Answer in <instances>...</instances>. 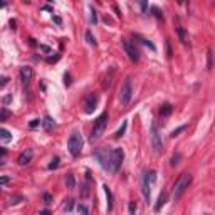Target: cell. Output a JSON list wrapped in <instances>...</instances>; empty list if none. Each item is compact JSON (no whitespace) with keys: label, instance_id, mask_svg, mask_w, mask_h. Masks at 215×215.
Listing matches in <instances>:
<instances>
[{"label":"cell","instance_id":"cell-1","mask_svg":"<svg viewBox=\"0 0 215 215\" xmlns=\"http://www.w3.org/2000/svg\"><path fill=\"white\" fill-rule=\"evenodd\" d=\"M190 183H192V175H190L188 172H183L180 177L175 180V185H173V198H175V202H178V200L183 197V193L187 192Z\"/></svg>","mask_w":215,"mask_h":215},{"label":"cell","instance_id":"cell-2","mask_svg":"<svg viewBox=\"0 0 215 215\" xmlns=\"http://www.w3.org/2000/svg\"><path fill=\"white\" fill-rule=\"evenodd\" d=\"M108 121H109V114L108 113H103L96 118L93 131H91V139H93V141L99 139L103 135H104V130H106V126H108Z\"/></svg>","mask_w":215,"mask_h":215},{"label":"cell","instance_id":"cell-3","mask_svg":"<svg viewBox=\"0 0 215 215\" xmlns=\"http://www.w3.org/2000/svg\"><path fill=\"white\" fill-rule=\"evenodd\" d=\"M82 145H84V141H82L81 133L77 130L72 131V135L69 136V139H67V151L76 158V156H79L81 151H82Z\"/></svg>","mask_w":215,"mask_h":215},{"label":"cell","instance_id":"cell-4","mask_svg":"<svg viewBox=\"0 0 215 215\" xmlns=\"http://www.w3.org/2000/svg\"><path fill=\"white\" fill-rule=\"evenodd\" d=\"M94 158L97 160V163L101 165V168L106 172H111V150L108 148H97L94 151Z\"/></svg>","mask_w":215,"mask_h":215},{"label":"cell","instance_id":"cell-5","mask_svg":"<svg viewBox=\"0 0 215 215\" xmlns=\"http://www.w3.org/2000/svg\"><path fill=\"white\" fill-rule=\"evenodd\" d=\"M131 97H133V82H131V77H128V79L123 82L121 89H119V103H121V106L130 104Z\"/></svg>","mask_w":215,"mask_h":215},{"label":"cell","instance_id":"cell-6","mask_svg":"<svg viewBox=\"0 0 215 215\" xmlns=\"http://www.w3.org/2000/svg\"><path fill=\"white\" fill-rule=\"evenodd\" d=\"M123 160H124L123 148H114V150H111V173H116L121 168Z\"/></svg>","mask_w":215,"mask_h":215},{"label":"cell","instance_id":"cell-7","mask_svg":"<svg viewBox=\"0 0 215 215\" xmlns=\"http://www.w3.org/2000/svg\"><path fill=\"white\" fill-rule=\"evenodd\" d=\"M151 145L155 148L156 153H161L163 151V141H161V135H160V130L156 126V123L151 124Z\"/></svg>","mask_w":215,"mask_h":215},{"label":"cell","instance_id":"cell-8","mask_svg":"<svg viewBox=\"0 0 215 215\" xmlns=\"http://www.w3.org/2000/svg\"><path fill=\"white\" fill-rule=\"evenodd\" d=\"M123 47H124V52L128 54V57H130L133 62H138L139 61V51L135 47V44L130 42V40H123Z\"/></svg>","mask_w":215,"mask_h":215},{"label":"cell","instance_id":"cell-9","mask_svg":"<svg viewBox=\"0 0 215 215\" xmlns=\"http://www.w3.org/2000/svg\"><path fill=\"white\" fill-rule=\"evenodd\" d=\"M32 158H34V151H32L30 148H27L25 151H22L20 155H19L17 163L20 165V166H25V165H29L30 161H32Z\"/></svg>","mask_w":215,"mask_h":215},{"label":"cell","instance_id":"cell-10","mask_svg":"<svg viewBox=\"0 0 215 215\" xmlns=\"http://www.w3.org/2000/svg\"><path fill=\"white\" fill-rule=\"evenodd\" d=\"M97 106V96L96 94H88L86 96V101H84V108H86V113L91 114Z\"/></svg>","mask_w":215,"mask_h":215},{"label":"cell","instance_id":"cell-11","mask_svg":"<svg viewBox=\"0 0 215 215\" xmlns=\"http://www.w3.org/2000/svg\"><path fill=\"white\" fill-rule=\"evenodd\" d=\"M32 76H34V71H32V67H29V66H22L20 67V79L24 84H29L30 81H32Z\"/></svg>","mask_w":215,"mask_h":215},{"label":"cell","instance_id":"cell-12","mask_svg":"<svg viewBox=\"0 0 215 215\" xmlns=\"http://www.w3.org/2000/svg\"><path fill=\"white\" fill-rule=\"evenodd\" d=\"M141 187H143V195L146 200H150V175L148 172H143V180H141Z\"/></svg>","mask_w":215,"mask_h":215},{"label":"cell","instance_id":"cell-13","mask_svg":"<svg viewBox=\"0 0 215 215\" xmlns=\"http://www.w3.org/2000/svg\"><path fill=\"white\" fill-rule=\"evenodd\" d=\"M177 35H178V39L181 40V44H188L190 37H188V32L185 30V27L178 25V27H177Z\"/></svg>","mask_w":215,"mask_h":215},{"label":"cell","instance_id":"cell-14","mask_svg":"<svg viewBox=\"0 0 215 215\" xmlns=\"http://www.w3.org/2000/svg\"><path fill=\"white\" fill-rule=\"evenodd\" d=\"M166 198H168V193H166V192H161L160 197H158V200H156V203H155V212L161 210V207L166 203Z\"/></svg>","mask_w":215,"mask_h":215},{"label":"cell","instance_id":"cell-15","mask_svg":"<svg viewBox=\"0 0 215 215\" xmlns=\"http://www.w3.org/2000/svg\"><path fill=\"white\" fill-rule=\"evenodd\" d=\"M0 141H4V143L12 141V135H10V131L5 130V128H2V126H0Z\"/></svg>","mask_w":215,"mask_h":215},{"label":"cell","instance_id":"cell-16","mask_svg":"<svg viewBox=\"0 0 215 215\" xmlns=\"http://www.w3.org/2000/svg\"><path fill=\"white\" fill-rule=\"evenodd\" d=\"M103 188H104L106 198H108V210H113V193H111V188L108 185H104Z\"/></svg>","mask_w":215,"mask_h":215},{"label":"cell","instance_id":"cell-17","mask_svg":"<svg viewBox=\"0 0 215 215\" xmlns=\"http://www.w3.org/2000/svg\"><path fill=\"white\" fill-rule=\"evenodd\" d=\"M172 111H173V106L170 104V103H165V104H161V108H160V114L161 116H170Z\"/></svg>","mask_w":215,"mask_h":215},{"label":"cell","instance_id":"cell-18","mask_svg":"<svg viewBox=\"0 0 215 215\" xmlns=\"http://www.w3.org/2000/svg\"><path fill=\"white\" fill-rule=\"evenodd\" d=\"M42 126H44V130L46 131H51L52 128H54V119H52L51 116H46L44 121H42Z\"/></svg>","mask_w":215,"mask_h":215},{"label":"cell","instance_id":"cell-19","mask_svg":"<svg viewBox=\"0 0 215 215\" xmlns=\"http://www.w3.org/2000/svg\"><path fill=\"white\" fill-rule=\"evenodd\" d=\"M66 185H67V188H74V187H76V178H74L72 173H67V175H66Z\"/></svg>","mask_w":215,"mask_h":215},{"label":"cell","instance_id":"cell-20","mask_svg":"<svg viewBox=\"0 0 215 215\" xmlns=\"http://www.w3.org/2000/svg\"><path fill=\"white\" fill-rule=\"evenodd\" d=\"M136 39H139V42L143 44V46H146V47H150V49H151V51H156V46L153 42H150V40H148V39H145V37H139V35H135Z\"/></svg>","mask_w":215,"mask_h":215},{"label":"cell","instance_id":"cell-21","mask_svg":"<svg viewBox=\"0 0 215 215\" xmlns=\"http://www.w3.org/2000/svg\"><path fill=\"white\" fill-rule=\"evenodd\" d=\"M126 128H128V121H123V124H121V128H119L116 133H114V138H121L123 135H124V131H126Z\"/></svg>","mask_w":215,"mask_h":215},{"label":"cell","instance_id":"cell-22","mask_svg":"<svg viewBox=\"0 0 215 215\" xmlns=\"http://www.w3.org/2000/svg\"><path fill=\"white\" fill-rule=\"evenodd\" d=\"M86 40H88V44H91V46H96V39H94V35H93V32L91 30H86Z\"/></svg>","mask_w":215,"mask_h":215},{"label":"cell","instance_id":"cell-23","mask_svg":"<svg viewBox=\"0 0 215 215\" xmlns=\"http://www.w3.org/2000/svg\"><path fill=\"white\" fill-rule=\"evenodd\" d=\"M59 163H61V158H59V156H54V158L51 160V163H49V170L57 168V166H59Z\"/></svg>","mask_w":215,"mask_h":215},{"label":"cell","instance_id":"cell-24","mask_svg":"<svg viewBox=\"0 0 215 215\" xmlns=\"http://www.w3.org/2000/svg\"><path fill=\"white\" fill-rule=\"evenodd\" d=\"M151 12H153V15H155L156 19H160V20H163V12H161V10L158 9L156 5H153V7H151Z\"/></svg>","mask_w":215,"mask_h":215},{"label":"cell","instance_id":"cell-25","mask_svg":"<svg viewBox=\"0 0 215 215\" xmlns=\"http://www.w3.org/2000/svg\"><path fill=\"white\" fill-rule=\"evenodd\" d=\"M89 9H91V24L96 25V24H97V12H96V9H94L93 5H91Z\"/></svg>","mask_w":215,"mask_h":215},{"label":"cell","instance_id":"cell-26","mask_svg":"<svg viewBox=\"0 0 215 215\" xmlns=\"http://www.w3.org/2000/svg\"><path fill=\"white\" fill-rule=\"evenodd\" d=\"M207 57H208V66H207V67L212 69V67H214V54H212V49H208V52H207Z\"/></svg>","mask_w":215,"mask_h":215},{"label":"cell","instance_id":"cell-27","mask_svg":"<svg viewBox=\"0 0 215 215\" xmlns=\"http://www.w3.org/2000/svg\"><path fill=\"white\" fill-rule=\"evenodd\" d=\"M77 212H79L81 215H89V212H88V207H86V205H82V203H79V205H77Z\"/></svg>","mask_w":215,"mask_h":215},{"label":"cell","instance_id":"cell-28","mask_svg":"<svg viewBox=\"0 0 215 215\" xmlns=\"http://www.w3.org/2000/svg\"><path fill=\"white\" fill-rule=\"evenodd\" d=\"M187 130V124H183V126H180V128H177V130H173L172 131V138H175V136H178V133H181V131H185Z\"/></svg>","mask_w":215,"mask_h":215},{"label":"cell","instance_id":"cell-29","mask_svg":"<svg viewBox=\"0 0 215 215\" xmlns=\"http://www.w3.org/2000/svg\"><path fill=\"white\" fill-rule=\"evenodd\" d=\"M180 158H181V155H180V153H177V155H173V156H172V161H170V165H172V166H175V165L178 163V160H180Z\"/></svg>","mask_w":215,"mask_h":215},{"label":"cell","instance_id":"cell-30","mask_svg":"<svg viewBox=\"0 0 215 215\" xmlns=\"http://www.w3.org/2000/svg\"><path fill=\"white\" fill-rule=\"evenodd\" d=\"M42 198H44V202H46V203H52V202H54V197H52L51 193H44Z\"/></svg>","mask_w":215,"mask_h":215},{"label":"cell","instance_id":"cell-31","mask_svg":"<svg viewBox=\"0 0 215 215\" xmlns=\"http://www.w3.org/2000/svg\"><path fill=\"white\" fill-rule=\"evenodd\" d=\"M9 118H10V113L7 109H4L0 113V121H5V119H9Z\"/></svg>","mask_w":215,"mask_h":215},{"label":"cell","instance_id":"cell-32","mask_svg":"<svg viewBox=\"0 0 215 215\" xmlns=\"http://www.w3.org/2000/svg\"><path fill=\"white\" fill-rule=\"evenodd\" d=\"M128 210H130L131 215H135V212H136V203H135V202H130V203H128Z\"/></svg>","mask_w":215,"mask_h":215},{"label":"cell","instance_id":"cell-33","mask_svg":"<svg viewBox=\"0 0 215 215\" xmlns=\"http://www.w3.org/2000/svg\"><path fill=\"white\" fill-rule=\"evenodd\" d=\"M72 207H74V200H72V198H69L67 203H66V210L71 212V210H72Z\"/></svg>","mask_w":215,"mask_h":215},{"label":"cell","instance_id":"cell-34","mask_svg":"<svg viewBox=\"0 0 215 215\" xmlns=\"http://www.w3.org/2000/svg\"><path fill=\"white\" fill-rule=\"evenodd\" d=\"M166 55H168V57H172V55H173L172 46H170V40H166Z\"/></svg>","mask_w":215,"mask_h":215},{"label":"cell","instance_id":"cell-35","mask_svg":"<svg viewBox=\"0 0 215 215\" xmlns=\"http://www.w3.org/2000/svg\"><path fill=\"white\" fill-rule=\"evenodd\" d=\"M39 124H42L40 119H32V121H30V128H37Z\"/></svg>","mask_w":215,"mask_h":215},{"label":"cell","instance_id":"cell-36","mask_svg":"<svg viewBox=\"0 0 215 215\" xmlns=\"http://www.w3.org/2000/svg\"><path fill=\"white\" fill-rule=\"evenodd\" d=\"M10 181V177H0V185H5Z\"/></svg>","mask_w":215,"mask_h":215},{"label":"cell","instance_id":"cell-37","mask_svg":"<svg viewBox=\"0 0 215 215\" xmlns=\"http://www.w3.org/2000/svg\"><path fill=\"white\" fill-rule=\"evenodd\" d=\"M64 79H66V86H71V76H69L67 72L64 74Z\"/></svg>","mask_w":215,"mask_h":215},{"label":"cell","instance_id":"cell-38","mask_svg":"<svg viewBox=\"0 0 215 215\" xmlns=\"http://www.w3.org/2000/svg\"><path fill=\"white\" fill-rule=\"evenodd\" d=\"M19 200H24V197H15V198H12L10 205H15V203H19Z\"/></svg>","mask_w":215,"mask_h":215},{"label":"cell","instance_id":"cell-39","mask_svg":"<svg viewBox=\"0 0 215 215\" xmlns=\"http://www.w3.org/2000/svg\"><path fill=\"white\" fill-rule=\"evenodd\" d=\"M52 20H54L55 24H57V25H61V24H62V20H61V17H52Z\"/></svg>","mask_w":215,"mask_h":215},{"label":"cell","instance_id":"cell-40","mask_svg":"<svg viewBox=\"0 0 215 215\" xmlns=\"http://www.w3.org/2000/svg\"><path fill=\"white\" fill-rule=\"evenodd\" d=\"M7 82H9V77H4V79H2V82H0V88H4Z\"/></svg>","mask_w":215,"mask_h":215},{"label":"cell","instance_id":"cell-41","mask_svg":"<svg viewBox=\"0 0 215 215\" xmlns=\"http://www.w3.org/2000/svg\"><path fill=\"white\" fill-rule=\"evenodd\" d=\"M39 215H52V214H51V210H40Z\"/></svg>","mask_w":215,"mask_h":215},{"label":"cell","instance_id":"cell-42","mask_svg":"<svg viewBox=\"0 0 215 215\" xmlns=\"http://www.w3.org/2000/svg\"><path fill=\"white\" fill-rule=\"evenodd\" d=\"M141 9H143V12H146V9H148V4H146V2H141Z\"/></svg>","mask_w":215,"mask_h":215},{"label":"cell","instance_id":"cell-43","mask_svg":"<svg viewBox=\"0 0 215 215\" xmlns=\"http://www.w3.org/2000/svg\"><path fill=\"white\" fill-rule=\"evenodd\" d=\"M113 9H114V12H116V15H118V17H121V12H119V9L116 7V5H114Z\"/></svg>","mask_w":215,"mask_h":215},{"label":"cell","instance_id":"cell-44","mask_svg":"<svg viewBox=\"0 0 215 215\" xmlns=\"http://www.w3.org/2000/svg\"><path fill=\"white\" fill-rule=\"evenodd\" d=\"M40 49H42L44 52H51V49H49V47H47V46H40Z\"/></svg>","mask_w":215,"mask_h":215},{"label":"cell","instance_id":"cell-45","mask_svg":"<svg viewBox=\"0 0 215 215\" xmlns=\"http://www.w3.org/2000/svg\"><path fill=\"white\" fill-rule=\"evenodd\" d=\"M29 42H30V46H37V42H35V39H32V37L29 39Z\"/></svg>","mask_w":215,"mask_h":215},{"label":"cell","instance_id":"cell-46","mask_svg":"<svg viewBox=\"0 0 215 215\" xmlns=\"http://www.w3.org/2000/svg\"><path fill=\"white\" fill-rule=\"evenodd\" d=\"M10 99H12V97H10V96H7V97H5V99H4V103H5V104H7V103H10Z\"/></svg>","mask_w":215,"mask_h":215},{"label":"cell","instance_id":"cell-47","mask_svg":"<svg viewBox=\"0 0 215 215\" xmlns=\"http://www.w3.org/2000/svg\"><path fill=\"white\" fill-rule=\"evenodd\" d=\"M5 153H7V151H5L4 148H0V155H5Z\"/></svg>","mask_w":215,"mask_h":215},{"label":"cell","instance_id":"cell-48","mask_svg":"<svg viewBox=\"0 0 215 215\" xmlns=\"http://www.w3.org/2000/svg\"><path fill=\"white\" fill-rule=\"evenodd\" d=\"M0 7H5V2H0Z\"/></svg>","mask_w":215,"mask_h":215}]
</instances>
